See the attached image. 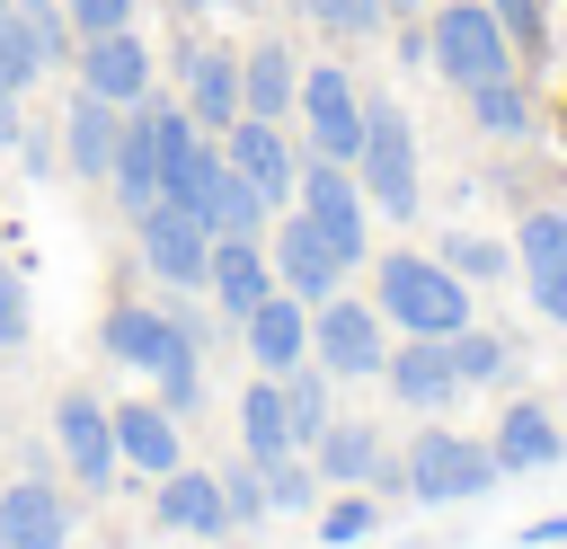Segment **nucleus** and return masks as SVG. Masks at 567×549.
Masks as SVG:
<instances>
[{
    "mask_svg": "<svg viewBox=\"0 0 567 549\" xmlns=\"http://www.w3.org/2000/svg\"><path fill=\"white\" fill-rule=\"evenodd\" d=\"M372 310L399 336H452V328H470V283L443 257H381L372 266Z\"/></svg>",
    "mask_w": 567,
    "mask_h": 549,
    "instance_id": "f257e3e1",
    "label": "nucleus"
},
{
    "mask_svg": "<svg viewBox=\"0 0 567 549\" xmlns=\"http://www.w3.org/2000/svg\"><path fill=\"white\" fill-rule=\"evenodd\" d=\"M354 186L372 213L416 221L425 213V177H416V124L390 97H363V151H354Z\"/></svg>",
    "mask_w": 567,
    "mask_h": 549,
    "instance_id": "f03ea898",
    "label": "nucleus"
},
{
    "mask_svg": "<svg viewBox=\"0 0 567 549\" xmlns=\"http://www.w3.org/2000/svg\"><path fill=\"white\" fill-rule=\"evenodd\" d=\"M425 62H434L452 89H478V80H505V71H514V35L496 27L487 0H434V18H425Z\"/></svg>",
    "mask_w": 567,
    "mask_h": 549,
    "instance_id": "7ed1b4c3",
    "label": "nucleus"
},
{
    "mask_svg": "<svg viewBox=\"0 0 567 549\" xmlns=\"http://www.w3.org/2000/svg\"><path fill=\"white\" fill-rule=\"evenodd\" d=\"M399 460H408V496H416V505H470V496H487V487L505 478L496 452L470 443V434H452V425H416V443H408Z\"/></svg>",
    "mask_w": 567,
    "mask_h": 549,
    "instance_id": "20e7f679",
    "label": "nucleus"
},
{
    "mask_svg": "<svg viewBox=\"0 0 567 549\" xmlns=\"http://www.w3.org/2000/svg\"><path fill=\"white\" fill-rule=\"evenodd\" d=\"M292 204L319 221V239L346 257V274L372 257V204H363V186H354L346 159H310V151H301V186H292Z\"/></svg>",
    "mask_w": 567,
    "mask_h": 549,
    "instance_id": "39448f33",
    "label": "nucleus"
},
{
    "mask_svg": "<svg viewBox=\"0 0 567 549\" xmlns=\"http://www.w3.org/2000/svg\"><path fill=\"white\" fill-rule=\"evenodd\" d=\"M310 354H319L328 381H381V363H390V319H381L372 301L328 292V301L310 310Z\"/></svg>",
    "mask_w": 567,
    "mask_h": 549,
    "instance_id": "423d86ee",
    "label": "nucleus"
},
{
    "mask_svg": "<svg viewBox=\"0 0 567 549\" xmlns=\"http://www.w3.org/2000/svg\"><path fill=\"white\" fill-rule=\"evenodd\" d=\"M301 142H310V159H346L354 168V151H363V89H354V71L346 62H310L301 71Z\"/></svg>",
    "mask_w": 567,
    "mask_h": 549,
    "instance_id": "0eeeda50",
    "label": "nucleus"
},
{
    "mask_svg": "<svg viewBox=\"0 0 567 549\" xmlns=\"http://www.w3.org/2000/svg\"><path fill=\"white\" fill-rule=\"evenodd\" d=\"M133 248H142V274H159L168 292H204L213 230H204L186 204H151V213H133Z\"/></svg>",
    "mask_w": 567,
    "mask_h": 549,
    "instance_id": "6e6552de",
    "label": "nucleus"
},
{
    "mask_svg": "<svg viewBox=\"0 0 567 549\" xmlns=\"http://www.w3.org/2000/svg\"><path fill=\"white\" fill-rule=\"evenodd\" d=\"M53 443H62V460H71V487H89V496L115 487L124 452H115V407H106V398L62 390V398H53Z\"/></svg>",
    "mask_w": 567,
    "mask_h": 549,
    "instance_id": "1a4fd4ad",
    "label": "nucleus"
},
{
    "mask_svg": "<svg viewBox=\"0 0 567 549\" xmlns=\"http://www.w3.org/2000/svg\"><path fill=\"white\" fill-rule=\"evenodd\" d=\"M186 213L213 230V239H266V221H275V204L221 159V142H204V159H195V195H186Z\"/></svg>",
    "mask_w": 567,
    "mask_h": 549,
    "instance_id": "9d476101",
    "label": "nucleus"
},
{
    "mask_svg": "<svg viewBox=\"0 0 567 549\" xmlns=\"http://www.w3.org/2000/svg\"><path fill=\"white\" fill-rule=\"evenodd\" d=\"M514 266H523L532 310L567 328V204H532V213L514 221Z\"/></svg>",
    "mask_w": 567,
    "mask_h": 549,
    "instance_id": "9b49d317",
    "label": "nucleus"
},
{
    "mask_svg": "<svg viewBox=\"0 0 567 549\" xmlns=\"http://www.w3.org/2000/svg\"><path fill=\"white\" fill-rule=\"evenodd\" d=\"M221 159H230V168H239L275 213H284V204H292V186H301V151H292V133H284L275 115H239V124L221 133Z\"/></svg>",
    "mask_w": 567,
    "mask_h": 549,
    "instance_id": "f8f14e48",
    "label": "nucleus"
},
{
    "mask_svg": "<svg viewBox=\"0 0 567 549\" xmlns=\"http://www.w3.org/2000/svg\"><path fill=\"white\" fill-rule=\"evenodd\" d=\"M266 257H275V283H284L292 301H310V310H319V301H328V292L346 283V257H337V248L319 239V221H310L301 204H292V213L275 221V239H266Z\"/></svg>",
    "mask_w": 567,
    "mask_h": 549,
    "instance_id": "ddd939ff",
    "label": "nucleus"
},
{
    "mask_svg": "<svg viewBox=\"0 0 567 549\" xmlns=\"http://www.w3.org/2000/svg\"><path fill=\"white\" fill-rule=\"evenodd\" d=\"M71 71H80V89H97L106 106H133V97H151V44L133 35V27H106V35H80V53H71Z\"/></svg>",
    "mask_w": 567,
    "mask_h": 549,
    "instance_id": "4468645a",
    "label": "nucleus"
},
{
    "mask_svg": "<svg viewBox=\"0 0 567 549\" xmlns=\"http://www.w3.org/2000/svg\"><path fill=\"white\" fill-rule=\"evenodd\" d=\"M177 106L204 133H230L239 124V53L230 44H186L177 53Z\"/></svg>",
    "mask_w": 567,
    "mask_h": 549,
    "instance_id": "2eb2a0df",
    "label": "nucleus"
},
{
    "mask_svg": "<svg viewBox=\"0 0 567 549\" xmlns=\"http://www.w3.org/2000/svg\"><path fill=\"white\" fill-rule=\"evenodd\" d=\"M381 381H390V398H399L408 416H443V407L461 398V372H452V345H443V336H408V345H390Z\"/></svg>",
    "mask_w": 567,
    "mask_h": 549,
    "instance_id": "dca6fc26",
    "label": "nucleus"
},
{
    "mask_svg": "<svg viewBox=\"0 0 567 549\" xmlns=\"http://www.w3.org/2000/svg\"><path fill=\"white\" fill-rule=\"evenodd\" d=\"M115 133H124V106H106L97 89H71V106H62V124H53V142H62V168L106 186V168H115Z\"/></svg>",
    "mask_w": 567,
    "mask_h": 549,
    "instance_id": "f3484780",
    "label": "nucleus"
},
{
    "mask_svg": "<svg viewBox=\"0 0 567 549\" xmlns=\"http://www.w3.org/2000/svg\"><path fill=\"white\" fill-rule=\"evenodd\" d=\"M106 186H115V213H124V221L159 204V124H151V97L124 106V133H115V168H106Z\"/></svg>",
    "mask_w": 567,
    "mask_h": 549,
    "instance_id": "a211bd4d",
    "label": "nucleus"
},
{
    "mask_svg": "<svg viewBox=\"0 0 567 549\" xmlns=\"http://www.w3.org/2000/svg\"><path fill=\"white\" fill-rule=\"evenodd\" d=\"M239 354L257 363V372H292L301 354H310V301H292L284 283L239 319Z\"/></svg>",
    "mask_w": 567,
    "mask_h": 549,
    "instance_id": "6ab92c4d",
    "label": "nucleus"
},
{
    "mask_svg": "<svg viewBox=\"0 0 567 549\" xmlns=\"http://www.w3.org/2000/svg\"><path fill=\"white\" fill-rule=\"evenodd\" d=\"M204 292H213V310L239 328L266 292H275V257H266V239H213V266H204Z\"/></svg>",
    "mask_w": 567,
    "mask_h": 549,
    "instance_id": "aec40b11",
    "label": "nucleus"
},
{
    "mask_svg": "<svg viewBox=\"0 0 567 549\" xmlns=\"http://www.w3.org/2000/svg\"><path fill=\"white\" fill-rule=\"evenodd\" d=\"M97 345H106L124 372H142V381H151V372L177 354V319H168L159 301H115V310L97 319Z\"/></svg>",
    "mask_w": 567,
    "mask_h": 549,
    "instance_id": "412c9836",
    "label": "nucleus"
},
{
    "mask_svg": "<svg viewBox=\"0 0 567 549\" xmlns=\"http://www.w3.org/2000/svg\"><path fill=\"white\" fill-rule=\"evenodd\" d=\"M151 514H159L168 531H186V540H221V531H230V505H221V478H213V469H186V460H177V469L159 478V496H151Z\"/></svg>",
    "mask_w": 567,
    "mask_h": 549,
    "instance_id": "4be33fe9",
    "label": "nucleus"
},
{
    "mask_svg": "<svg viewBox=\"0 0 567 549\" xmlns=\"http://www.w3.org/2000/svg\"><path fill=\"white\" fill-rule=\"evenodd\" d=\"M292 106H301V53L275 44V35L248 44V53H239V115H275V124H284Z\"/></svg>",
    "mask_w": 567,
    "mask_h": 549,
    "instance_id": "5701e85b",
    "label": "nucleus"
},
{
    "mask_svg": "<svg viewBox=\"0 0 567 549\" xmlns=\"http://www.w3.org/2000/svg\"><path fill=\"white\" fill-rule=\"evenodd\" d=\"M487 452H496V469H549V460L567 452V416H549L540 398H514V407L496 416Z\"/></svg>",
    "mask_w": 567,
    "mask_h": 549,
    "instance_id": "b1692460",
    "label": "nucleus"
},
{
    "mask_svg": "<svg viewBox=\"0 0 567 549\" xmlns=\"http://www.w3.org/2000/svg\"><path fill=\"white\" fill-rule=\"evenodd\" d=\"M0 540H9V549H71L62 487H44V478H18V487H0Z\"/></svg>",
    "mask_w": 567,
    "mask_h": 549,
    "instance_id": "393cba45",
    "label": "nucleus"
},
{
    "mask_svg": "<svg viewBox=\"0 0 567 549\" xmlns=\"http://www.w3.org/2000/svg\"><path fill=\"white\" fill-rule=\"evenodd\" d=\"M115 452H124V469H142V478H168L186 452H177V416L159 407V398H124L115 407Z\"/></svg>",
    "mask_w": 567,
    "mask_h": 549,
    "instance_id": "a878e982",
    "label": "nucleus"
},
{
    "mask_svg": "<svg viewBox=\"0 0 567 549\" xmlns=\"http://www.w3.org/2000/svg\"><path fill=\"white\" fill-rule=\"evenodd\" d=\"M239 452H248V460H284V452H301V443H292L284 381H275V372H257V381L239 390Z\"/></svg>",
    "mask_w": 567,
    "mask_h": 549,
    "instance_id": "bb28decb",
    "label": "nucleus"
},
{
    "mask_svg": "<svg viewBox=\"0 0 567 549\" xmlns=\"http://www.w3.org/2000/svg\"><path fill=\"white\" fill-rule=\"evenodd\" d=\"M310 460H319V478H328V487H372L381 434H372L363 416H328V425H319V443H310Z\"/></svg>",
    "mask_w": 567,
    "mask_h": 549,
    "instance_id": "cd10ccee",
    "label": "nucleus"
},
{
    "mask_svg": "<svg viewBox=\"0 0 567 549\" xmlns=\"http://www.w3.org/2000/svg\"><path fill=\"white\" fill-rule=\"evenodd\" d=\"M275 381H284V416H292V443L310 452V443H319V425L337 416V398H328V372H319V354H301V363H292V372H275Z\"/></svg>",
    "mask_w": 567,
    "mask_h": 549,
    "instance_id": "c85d7f7f",
    "label": "nucleus"
},
{
    "mask_svg": "<svg viewBox=\"0 0 567 549\" xmlns=\"http://www.w3.org/2000/svg\"><path fill=\"white\" fill-rule=\"evenodd\" d=\"M470 97V124L478 133H496V142H523L532 133V97H523V80L505 71V80H478V89H461Z\"/></svg>",
    "mask_w": 567,
    "mask_h": 549,
    "instance_id": "c756f323",
    "label": "nucleus"
},
{
    "mask_svg": "<svg viewBox=\"0 0 567 549\" xmlns=\"http://www.w3.org/2000/svg\"><path fill=\"white\" fill-rule=\"evenodd\" d=\"M461 283H505L514 274V248L505 239H478V230H443V248H434Z\"/></svg>",
    "mask_w": 567,
    "mask_h": 549,
    "instance_id": "7c9ffc66",
    "label": "nucleus"
},
{
    "mask_svg": "<svg viewBox=\"0 0 567 549\" xmlns=\"http://www.w3.org/2000/svg\"><path fill=\"white\" fill-rule=\"evenodd\" d=\"M9 9H18V27L35 35L44 71H71V53H80V27H71V9H62V0H9Z\"/></svg>",
    "mask_w": 567,
    "mask_h": 549,
    "instance_id": "2f4dec72",
    "label": "nucleus"
},
{
    "mask_svg": "<svg viewBox=\"0 0 567 549\" xmlns=\"http://www.w3.org/2000/svg\"><path fill=\"white\" fill-rule=\"evenodd\" d=\"M443 345H452L461 390H478V381H505V372H514V345H505V336H487V328H452Z\"/></svg>",
    "mask_w": 567,
    "mask_h": 549,
    "instance_id": "473e14b6",
    "label": "nucleus"
},
{
    "mask_svg": "<svg viewBox=\"0 0 567 549\" xmlns=\"http://www.w3.org/2000/svg\"><path fill=\"white\" fill-rule=\"evenodd\" d=\"M151 398H159L168 416H195V398H204V345H195V336H177V354L151 372Z\"/></svg>",
    "mask_w": 567,
    "mask_h": 549,
    "instance_id": "72a5a7b5",
    "label": "nucleus"
},
{
    "mask_svg": "<svg viewBox=\"0 0 567 549\" xmlns=\"http://www.w3.org/2000/svg\"><path fill=\"white\" fill-rule=\"evenodd\" d=\"M319 487H328V478H319V460H310V452L266 460V505H275V514H310V505H319Z\"/></svg>",
    "mask_w": 567,
    "mask_h": 549,
    "instance_id": "f704fd0d",
    "label": "nucleus"
},
{
    "mask_svg": "<svg viewBox=\"0 0 567 549\" xmlns=\"http://www.w3.org/2000/svg\"><path fill=\"white\" fill-rule=\"evenodd\" d=\"M35 80H44V53H35V35L18 27V9H0V89L27 97Z\"/></svg>",
    "mask_w": 567,
    "mask_h": 549,
    "instance_id": "c9c22d12",
    "label": "nucleus"
},
{
    "mask_svg": "<svg viewBox=\"0 0 567 549\" xmlns=\"http://www.w3.org/2000/svg\"><path fill=\"white\" fill-rule=\"evenodd\" d=\"M213 478H221L230 522H266V514H275V505H266V460H248V452H239V460H230V469H213Z\"/></svg>",
    "mask_w": 567,
    "mask_h": 549,
    "instance_id": "e433bc0d",
    "label": "nucleus"
},
{
    "mask_svg": "<svg viewBox=\"0 0 567 549\" xmlns=\"http://www.w3.org/2000/svg\"><path fill=\"white\" fill-rule=\"evenodd\" d=\"M301 18L328 27V35H372L390 18V0H301Z\"/></svg>",
    "mask_w": 567,
    "mask_h": 549,
    "instance_id": "4c0bfd02",
    "label": "nucleus"
},
{
    "mask_svg": "<svg viewBox=\"0 0 567 549\" xmlns=\"http://www.w3.org/2000/svg\"><path fill=\"white\" fill-rule=\"evenodd\" d=\"M35 336V301H27V274L18 266H0V354H18Z\"/></svg>",
    "mask_w": 567,
    "mask_h": 549,
    "instance_id": "58836bf2",
    "label": "nucleus"
},
{
    "mask_svg": "<svg viewBox=\"0 0 567 549\" xmlns=\"http://www.w3.org/2000/svg\"><path fill=\"white\" fill-rule=\"evenodd\" d=\"M372 496H337V505H319V540L328 549H346V540H372Z\"/></svg>",
    "mask_w": 567,
    "mask_h": 549,
    "instance_id": "ea45409f",
    "label": "nucleus"
},
{
    "mask_svg": "<svg viewBox=\"0 0 567 549\" xmlns=\"http://www.w3.org/2000/svg\"><path fill=\"white\" fill-rule=\"evenodd\" d=\"M487 9H496V27L514 35V53H523V44H532V53L549 44V9H540V0H487Z\"/></svg>",
    "mask_w": 567,
    "mask_h": 549,
    "instance_id": "a19ab883",
    "label": "nucleus"
},
{
    "mask_svg": "<svg viewBox=\"0 0 567 549\" xmlns=\"http://www.w3.org/2000/svg\"><path fill=\"white\" fill-rule=\"evenodd\" d=\"M80 35H106V27H133V0H62Z\"/></svg>",
    "mask_w": 567,
    "mask_h": 549,
    "instance_id": "79ce46f5",
    "label": "nucleus"
},
{
    "mask_svg": "<svg viewBox=\"0 0 567 549\" xmlns=\"http://www.w3.org/2000/svg\"><path fill=\"white\" fill-rule=\"evenodd\" d=\"M567 540V514H549V522H523V549H558Z\"/></svg>",
    "mask_w": 567,
    "mask_h": 549,
    "instance_id": "37998d69",
    "label": "nucleus"
},
{
    "mask_svg": "<svg viewBox=\"0 0 567 549\" xmlns=\"http://www.w3.org/2000/svg\"><path fill=\"white\" fill-rule=\"evenodd\" d=\"M18 133H27V115H18V97L0 89V151H18Z\"/></svg>",
    "mask_w": 567,
    "mask_h": 549,
    "instance_id": "c03bdc74",
    "label": "nucleus"
},
{
    "mask_svg": "<svg viewBox=\"0 0 567 549\" xmlns=\"http://www.w3.org/2000/svg\"><path fill=\"white\" fill-rule=\"evenodd\" d=\"M408 9H434V0H390V18H408Z\"/></svg>",
    "mask_w": 567,
    "mask_h": 549,
    "instance_id": "a18cd8bd",
    "label": "nucleus"
},
{
    "mask_svg": "<svg viewBox=\"0 0 567 549\" xmlns=\"http://www.w3.org/2000/svg\"><path fill=\"white\" fill-rule=\"evenodd\" d=\"M239 9H257V0H239Z\"/></svg>",
    "mask_w": 567,
    "mask_h": 549,
    "instance_id": "49530a36",
    "label": "nucleus"
},
{
    "mask_svg": "<svg viewBox=\"0 0 567 549\" xmlns=\"http://www.w3.org/2000/svg\"><path fill=\"white\" fill-rule=\"evenodd\" d=\"M0 549H9V540H0Z\"/></svg>",
    "mask_w": 567,
    "mask_h": 549,
    "instance_id": "de8ad7c7",
    "label": "nucleus"
},
{
    "mask_svg": "<svg viewBox=\"0 0 567 549\" xmlns=\"http://www.w3.org/2000/svg\"><path fill=\"white\" fill-rule=\"evenodd\" d=\"M558 416H567V407H558Z\"/></svg>",
    "mask_w": 567,
    "mask_h": 549,
    "instance_id": "09e8293b",
    "label": "nucleus"
},
{
    "mask_svg": "<svg viewBox=\"0 0 567 549\" xmlns=\"http://www.w3.org/2000/svg\"><path fill=\"white\" fill-rule=\"evenodd\" d=\"M0 9H9V0H0Z\"/></svg>",
    "mask_w": 567,
    "mask_h": 549,
    "instance_id": "8fccbe9b",
    "label": "nucleus"
}]
</instances>
